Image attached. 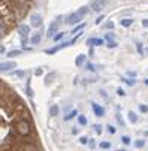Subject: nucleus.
<instances>
[{
	"label": "nucleus",
	"mask_w": 148,
	"mask_h": 151,
	"mask_svg": "<svg viewBox=\"0 0 148 151\" xmlns=\"http://www.w3.org/2000/svg\"><path fill=\"white\" fill-rule=\"evenodd\" d=\"M0 151H45L26 102L0 82Z\"/></svg>",
	"instance_id": "nucleus-1"
},
{
	"label": "nucleus",
	"mask_w": 148,
	"mask_h": 151,
	"mask_svg": "<svg viewBox=\"0 0 148 151\" xmlns=\"http://www.w3.org/2000/svg\"><path fill=\"white\" fill-rule=\"evenodd\" d=\"M32 5L33 0H0V9H2L0 33H2V39L18 26L19 21L26 18Z\"/></svg>",
	"instance_id": "nucleus-2"
},
{
	"label": "nucleus",
	"mask_w": 148,
	"mask_h": 151,
	"mask_svg": "<svg viewBox=\"0 0 148 151\" xmlns=\"http://www.w3.org/2000/svg\"><path fill=\"white\" fill-rule=\"evenodd\" d=\"M87 14V8H81V9H78L76 12H73V14H70L68 18H66V23L68 24H76L78 21H81L82 18H84V15Z\"/></svg>",
	"instance_id": "nucleus-3"
},
{
	"label": "nucleus",
	"mask_w": 148,
	"mask_h": 151,
	"mask_svg": "<svg viewBox=\"0 0 148 151\" xmlns=\"http://www.w3.org/2000/svg\"><path fill=\"white\" fill-rule=\"evenodd\" d=\"M105 5H106V0H93V2H90V8H91L94 12L102 11Z\"/></svg>",
	"instance_id": "nucleus-4"
},
{
	"label": "nucleus",
	"mask_w": 148,
	"mask_h": 151,
	"mask_svg": "<svg viewBox=\"0 0 148 151\" xmlns=\"http://www.w3.org/2000/svg\"><path fill=\"white\" fill-rule=\"evenodd\" d=\"M30 26L32 27H40L42 26V17L39 14H33L30 17Z\"/></svg>",
	"instance_id": "nucleus-5"
},
{
	"label": "nucleus",
	"mask_w": 148,
	"mask_h": 151,
	"mask_svg": "<svg viewBox=\"0 0 148 151\" xmlns=\"http://www.w3.org/2000/svg\"><path fill=\"white\" fill-rule=\"evenodd\" d=\"M18 33H19V36L23 37V39H26V36L30 33V27L26 26V24H21V26L18 27Z\"/></svg>",
	"instance_id": "nucleus-6"
},
{
	"label": "nucleus",
	"mask_w": 148,
	"mask_h": 151,
	"mask_svg": "<svg viewBox=\"0 0 148 151\" xmlns=\"http://www.w3.org/2000/svg\"><path fill=\"white\" fill-rule=\"evenodd\" d=\"M91 106H93V111H94V114L97 117H103L105 115V109H103V108H100L97 103H91Z\"/></svg>",
	"instance_id": "nucleus-7"
},
{
	"label": "nucleus",
	"mask_w": 148,
	"mask_h": 151,
	"mask_svg": "<svg viewBox=\"0 0 148 151\" xmlns=\"http://www.w3.org/2000/svg\"><path fill=\"white\" fill-rule=\"evenodd\" d=\"M2 70L5 72V70H9V69H14V68H17V63H14V61H6V63H2Z\"/></svg>",
	"instance_id": "nucleus-8"
},
{
	"label": "nucleus",
	"mask_w": 148,
	"mask_h": 151,
	"mask_svg": "<svg viewBox=\"0 0 148 151\" xmlns=\"http://www.w3.org/2000/svg\"><path fill=\"white\" fill-rule=\"evenodd\" d=\"M40 39H42V33H40V32H36V33L32 36V39H30L32 45H37L39 42H40Z\"/></svg>",
	"instance_id": "nucleus-9"
},
{
	"label": "nucleus",
	"mask_w": 148,
	"mask_h": 151,
	"mask_svg": "<svg viewBox=\"0 0 148 151\" xmlns=\"http://www.w3.org/2000/svg\"><path fill=\"white\" fill-rule=\"evenodd\" d=\"M57 29H58V23H52V24L50 26V29H48L47 36H48V37H54V33L57 32Z\"/></svg>",
	"instance_id": "nucleus-10"
},
{
	"label": "nucleus",
	"mask_w": 148,
	"mask_h": 151,
	"mask_svg": "<svg viewBox=\"0 0 148 151\" xmlns=\"http://www.w3.org/2000/svg\"><path fill=\"white\" fill-rule=\"evenodd\" d=\"M57 114H58V106L57 105H52L50 108V115L51 117H57Z\"/></svg>",
	"instance_id": "nucleus-11"
},
{
	"label": "nucleus",
	"mask_w": 148,
	"mask_h": 151,
	"mask_svg": "<svg viewBox=\"0 0 148 151\" xmlns=\"http://www.w3.org/2000/svg\"><path fill=\"white\" fill-rule=\"evenodd\" d=\"M84 61H85V55H82V54H81V55H78V57H76V60H75L76 66H81V64H82Z\"/></svg>",
	"instance_id": "nucleus-12"
},
{
	"label": "nucleus",
	"mask_w": 148,
	"mask_h": 151,
	"mask_svg": "<svg viewBox=\"0 0 148 151\" xmlns=\"http://www.w3.org/2000/svg\"><path fill=\"white\" fill-rule=\"evenodd\" d=\"M96 44V45H103V39H88V45Z\"/></svg>",
	"instance_id": "nucleus-13"
},
{
	"label": "nucleus",
	"mask_w": 148,
	"mask_h": 151,
	"mask_svg": "<svg viewBox=\"0 0 148 151\" xmlns=\"http://www.w3.org/2000/svg\"><path fill=\"white\" fill-rule=\"evenodd\" d=\"M129 120H130V123H133V124H135V123L138 121V118H136V114L130 111V112H129Z\"/></svg>",
	"instance_id": "nucleus-14"
},
{
	"label": "nucleus",
	"mask_w": 148,
	"mask_h": 151,
	"mask_svg": "<svg viewBox=\"0 0 148 151\" xmlns=\"http://www.w3.org/2000/svg\"><path fill=\"white\" fill-rule=\"evenodd\" d=\"M78 123H79L81 126H85V124H87V118L84 117V115H79V117H78Z\"/></svg>",
	"instance_id": "nucleus-15"
},
{
	"label": "nucleus",
	"mask_w": 148,
	"mask_h": 151,
	"mask_svg": "<svg viewBox=\"0 0 148 151\" xmlns=\"http://www.w3.org/2000/svg\"><path fill=\"white\" fill-rule=\"evenodd\" d=\"M130 24H132V19H123L121 21V26L123 27H129Z\"/></svg>",
	"instance_id": "nucleus-16"
},
{
	"label": "nucleus",
	"mask_w": 148,
	"mask_h": 151,
	"mask_svg": "<svg viewBox=\"0 0 148 151\" xmlns=\"http://www.w3.org/2000/svg\"><path fill=\"white\" fill-rule=\"evenodd\" d=\"M19 54H21V51H19V50H14V51H11L8 55H9V57H17V55H19Z\"/></svg>",
	"instance_id": "nucleus-17"
},
{
	"label": "nucleus",
	"mask_w": 148,
	"mask_h": 151,
	"mask_svg": "<svg viewBox=\"0 0 148 151\" xmlns=\"http://www.w3.org/2000/svg\"><path fill=\"white\" fill-rule=\"evenodd\" d=\"M121 142L126 144V145H129V144H130V138H129V136H123V138H121Z\"/></svg>",
	"instance_id": "nucleus-18"
},
{
	"label": "nucleus",
	"mask_w": 148,
	"mask_h": 151,
	"mask_svg": "<svg viewBox=\"0 0 148 151\" xmlns=\"http://www.w3.org/2000/svg\"><path fill=\"white\" fill-rule=\"evenodd\" d=\"M135 145H136V148H142V147H144V141H142V139H139V141H136V142H135Z\"/></svg>",
	"instance_id": "nucleus-19"
},
{
	"label": "nucleus",
	"mask_w": 148,
	"mask_h": 151,
	"mask_svg": "<svg viewBox=\"0 0 148 151\" xmlns=\"http://www.w3.org/2000/svg\"><path fill=\"white\" fill-rule=\"evenodd\" d=\"M75 115H76V111H73L72 114H69V115H66V117H65V120H68V121H69V120H70V118H73Z\"/></svg>",
	"instance_id": "nucleus-20"
},
{
	"label": "nucleus",
	"mask_w": 148,
	"mask_h": 151,
	"mask_svg": "<svg viewBox=\"0 0 148 151\" xmlns=\"http://www.w3.org/2000/svg\"><path fill=\"white\" fill-rule=\"evenodd\" d=\"M111 144L109 142H100V148H109Z\"/></svg>",
	"instance_id": "nucleus-21"
},
{
	"label": "nucleus",
	"mask_w": 148,
	"mask_h": 151,
	"mask_svg": "<svg viewBox=\"0 0 148 151\" xmlns=\"http://www.w3.org/2000/svg\"><path fill=\"white\" fill-rule=\"evenodd\" d=\"M139 109H141V112H148V106L141 105V106H139Z\"/></svg>",
	"instance_id": "nucleus-22"
},
{
	"label": "nucleus",
	"mask_w": 148,
	"mask_h": 151,
	"mask_svg": "<svg viewBox=\"0 0 148 151\" xmlns=\"http://www.w3.org/2000/svg\"><path fill=\"white\" fill-rule=\"evenodd\" d=\"M63 36H65V33H58V35H55V36H54V40H60Z\"/></svg>",
	"instance_id": "nucleus-23"
},
{
	"label": "nucleus",
	"mask_w": 148,
	"mask_h": 151,
	"mask_svg": "<svg viewBox=\"0 0 148 151\" xmlns=\"http://www.w3.org/2000/svg\"><path fill=\"white\" fill-rule=\"evenodd\" d=\"M103 27H105V29H114V23H106Z\"/></svg>",
	"instance_id": "nucleus-24"
},
{
	"label": "nucleus",
	"mask_w": 148,
	"mask_h": 151,
	"mask_svg": "<svg viewBox=\"0 0 148 151\" xmlns=\"http://www.w3.org/2000/svg\"><path fill=\"white\" fill-rule=\"evenodd\" d=\"M108 130H109V133H115V127H112V126H108Z\"/></svg>",
	"instance_id": "nucleus-25"
},
{
	"label": "nucleus",
	"mask_w": 148,
	"mask_h": 151,
	"mask_svg": "<svg viewBox=\"0 0 148 151\" xmlns=\"http://www.w3.org/2000/svg\"><path fill=\"white\" fill-rule=\"evenodd\" d=\"M94 129H96V133H102V127L100 126H94Z\"/></svg>",
	"instance_id": "nucleus-26"
},
{
	"label": "nucleus",
	"mask_w": 148,
	"mask_h": 151,
	"mask_svg": "<svg viewBox=\"0 0 148 151\" xmlns=\"http://www.w3.org/2000/svg\"><path fill=\"white\" fill-rule=\"evenodd\" d=\"M108 47L109 48H114V47H117V44H115V42H108Z\"/></svg>",
	"instance_id": "nucleus-27"
},
{
	"label": "nucleus",
	"mask_w": 148,
	"mask_h": 151,
	"mask_svg": "<svg viewBox=\"0 0 148 151\" xmlns=\"http://www.w3.org/2000/svg\"><path fill=\"white\" fill-rule=\"evenodd\" d=\"M112 37H114V35H112V33H108V35H106V39H108L109 42H112V40H111Z\"/></svg>",
	"instance_id": "nucleus-28"
},
{
	"label": "nucleus",
	"mask_w": 148,
	"mask_h": 151,
	"mask_svg": "<svg viewBox=\"0 0 148 151\" xmlns=\"http://www.w3.org/2000/svg\"><path fill=\"white\" fill-rule=\"evenodd\" d=\"M82 27H84V24H82V26H79L78 29H75V30H73L72 33H78V30H82Z\"/></svg>",
	"instance_id": "nucleus-29"
},
{
	"label": "nucleus",
	"mask_w": 148,
	"mask_h": 151,
	"mask_svg": "<svg viewBox=\"0 0 148 151\" xmlns=\"http://www.w3.org/2000/svg\"><path fill=\"white\" fill-rule=\"evenodd\" d=\"M27 94H29V96H30V97H32V96H33V91H32V88H30V87H29V88H27Z\"/></svg>",
	"instance_id": "nucleus-30"
},
{
	"label": "nucleus",
	"mask_w": 148,
	"mask_h": 151,
	"mask_svg": "<svg viewBox=\"0 0 148 151\" xmlns=\"http://www.w3.org/2000/svg\"><path fill=\"white\" fill-rule=\"evenodd\" d=\"M102 21H103V15L97 18V21H96V23H97V24H100V23H102Z\"/></svg>",
	"instance_id": "nucleus-31"
},
{
	"label": "nucleus",
	"mask_w": 148,
	"mask_h": 151,
	"mask_svg": "<svg viewBox=\"0 0 148 151\" xmlns=\"http://www.w3.org/2000/svg\"><path fill=\"white\" fill-rule=\"evenodd\" d=\"M142 26H144V27H148V19H144V21H142Z\"/></svg>",
	"instance_id": "nucleus-32"
},
{
	"label": "nucleus",
	"mask_w": 148,
	"mask_h": 151,
	"mask_svg": "<svg viewBox=\"0 0 148 151\" xmlns=\"http://www.w3.org/2000/svg\"><path fill=\"white\" fill-rule=\"evenodd\" d=\"M87 141H88L87 138H81V144H87Z\"/></svg>",
	"instance_id": "nucleus-33"
},
{
	"label": "nucleus",
	"mask_w": 148,
	"mask_h": 151,
	"mask_svg": "<svg viewBox=\"0 0 148 151\" xmlns=\"http://www.w3.org/2000/svg\"><path fill=\"white\" fill-rule=\"evenodd\" d=\"M136 48H138V51H139V52H142V45H141V44H138V47H136Z\"/></svg>",
	"instance_id": "nucleus-34"
},
{
	"label": "nucleus",
	"mask_w": 148,
	"mask_h": 151,
	"mask_svg": "<svg viewBox=\"0 0 148 151\" xmlns=\"http://www.w3.org/2000/svg\"><path fill=\"white\" fill-rule=\"evenodd\" d=\"M127 84H129V85H133L135 81H133V79H127Z\"/></svg>",
	"instance_id": "nucleus-35"
},
{
	"label": "nucleus",
	"mask_w": 148,
	"mask_h": 151,
	"mask_svg": "<svg viewBox=\"0 0 148 151\" xmlns=\"http://www.w3.org/2000/svg\"><path fill=\"white\" fill-rule=\"evenodd\" d=\"M118 94H120V96H124V91H123L121 88H118Z\"/></svg>",
	"instance_id": "nucleus-36"
},
{
	"label": "nucleus",
	"mask_w": 148,
	"mask_h": 151,
	"mask_svg": "<svg viewBox=\"0 0 148 151\" xmlns=\"http://www.w3.org/2000/svg\"><path fill=\"white\" fill-rule=\"evenodd\" d=\"M145 84H147V85H148V79H147V81H145Z\"/></svg>",
	"instance_id": "nucleus-37"
},
{
	"label": "nucleus",
	"mask_w": 148,
	"mask_h": 151,
	"mask_svg": "<svg viewBox=\"0 0 148 151\" xmlns=\"http://www.w3.org/2000/svg\"><path fill=\"white\" fill-rule=\"evenodd\" d=\"M147 55H148V48H147Z\"/></svg>",
	"instance_id": "nucleus-38"
}]
</instances>
